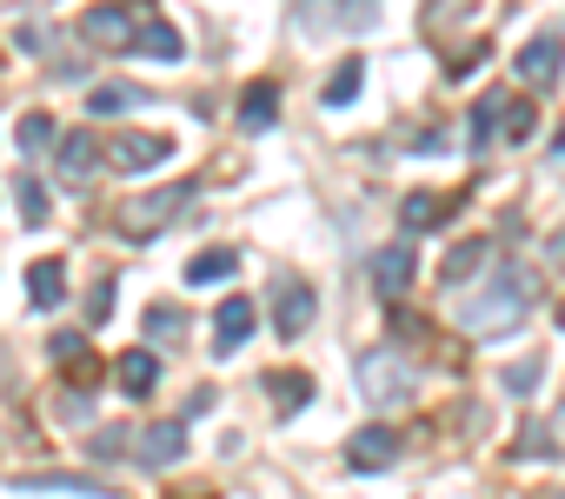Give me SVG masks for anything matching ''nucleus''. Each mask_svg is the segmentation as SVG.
Here are the masks:
<instances>
[{"label":"nucleus","instance_id":"f704fd0d","mask_svg":"<svg viewBox=\"0 0 565 499\" xmlns=\"http://www.w3.org/2000/svg\"><path fill=\"white\" fill-rule=\"evenodd\" d=\"M558 420H565V406H558Z\"/></svg>","mask_w":565,"mask_h":499},{"label":"nucleus","instance_id":"1a4fd4ad","mask_svg":"<svg viewBox=\"0 0 565 499\" xmlns=\"http://www.w3.org/2000/svg\"><path fill=\"white\" fill-rule=\"evenodd\" d=\"M558 67H565V47H558V34H539V41H525V54H519V81H525V87H552V81H558Z\"/></svg>","mask_w":565,"mask_h":499},{"label":"nucleus","instance_id":"2eb2a0df","mask_svg":"<svg viewBox=\"0 0 565 499\" xmlns=\"http://www.w3.org/2000/svg\"><path fill=\"white\" fill-rule=\"evenodd\" d=\"M233 274H239V254H233V246H206V254L186 261V287H220V280H233Z\"/></svg>","mask_w":565,"mask_h":499},{"label":"nucleus","instance_id":"f8f14e48","mask_svg":"<svg viewBox=\"0 0 565 499\" xmlns=\"http://www.w3.org/2000/svg\"><path fill=\"white\" fill-rule=\"evenodd\" d=\"M253 320H259V314H253V300H246V294H233V300L213 314V353H233V347L253 333Z\"/></svg>","mask_w":565,"mask_h":499},{"label":"nucleus","instance_id":"4468645a","mask_svg":"<svg viewBox=\"0 0 565 499\" xmlns=\"http://www.w3.org/2000/svg\"><path fill=\"white\" fill-rule=\"evenodd\" d=\"M273 120H279V87H273V81H253V87L239 94V127H246V134H266Z\"/></svg>","mask_w":565,"mask_h":499},{"label":"nucleus","instance_id":"423d86ee","mask_svg":"<svg viewBox=\"0 0 565 499\" xmlns=\"http://www.w3.org/2000/svg\"><path fill=\"white\" fill-rule=\"evenodd\" d=\"M399 459V433L393 426H360L353 439H347V466L353 473H386Z\"/></svg>","mask_w":565,"mask_h":499},{"label":"nucleus","instance_id":"7ed1b4c3","mask_svg":"<svg viewBox=\"0 0 565 499\" xmlns=\"http://www.w3.org/2000/svg\"><path fill=\"white\" fill-rule=\"evenodd\" d=\"M193 200H200L193 180H173V187H160V193H140V200L120 206V233H127V240H153V233H167Z\"/></svg>","mask_w":565,"mask_h":499},{"label":"nucleus","instance_id":"39448f33","mask_svg":"<svg viewBox=\"0 0 565 499\" xmlns=\"http://www.w3.org/2000/svg\"><path fill=\"white\" fill-rule=\"evenodd\" d=\"M81 34H87V47H100V54H140V21H134L127 8H87Z\"/></svg>","mask_w":565,"mask_h":499},{"label":"nucleus","instance_id":"6ab92c4d","mask_svg":"<svg viewBox=\"0 0 565 499\" xmlns=\"http://www.w3.org/2000/svg\"><path fill=\"white\" fill-rule=\"evenodd\" d=\"M134 107H147V94H140V87H127V81H100V87L87 94V114H100V120L134 114Z\"/></svg>","mask_w":565,"mask_h":499},{"label":"nucleus","instance_id":"aec40b11","mask_svg":"<svg viewBox=\"0 0 565 499\" xmlns=\"http://www.w3.org/2000/svg\"><path fill=\"white\" fill-rule=\"evenodd\" d=\"M505 107H512L505 87L499 94H479V107H472V147H492V134L505 127Z\"/></svg>","mask_w":565,"mask_h":499},{"label":"nucleus","instance_id":"b1692460","mask_svg":"<svg viewBox=\"0 0 565 499\" xmlns=\"http://www.w3.org/2000/svg\"><path fill=\"white\" fill-rule=\"evenodd\" d=\"M14 486H28V492H87V499H107L100 479H74V473H34V479H14Z\"/></svg>","mask_w":565,"mask_h":499},{"label":"nucleus","instance_id":"6e6552de","mask_svg":"<svg viewBox=\"0 0 565 499\" xmlns=\"http://www.w3.org/2000/svg\"><path fill=\"white\" fill-rule=\"evenodd\" d=\"M173 153V140H160V134H120L114 147H107V167L114 173H147V167H160Z\"/></svg>","mask_w":565,"mask_h":499},{"label":"nucleus","instance_id":"5701e85b","mask_svg":"<svg viewBox=\"0 0 565 499\" xmlns=\"http://www.w3.org/2000/svg\"><path fill=\"white\" fill-rule=\"evenodd\" d=\"M14 200H21V220H28V226H41V220L54 213V193H47L34 173H14Z\"/></svg>","mask_w":565,"mask_h":499},{"label":"nucleus","instance_id":"c85d7f7f","mask_svg":"<svg viewBox=\"0 0 565 499\" xmlns=\"http://www.w3.org/2000/svg\"><path fill=\"white\" fill-rule=\"evenodd\" d=\"M558 446H552V433L539 426V420H525V433H519V446H512V459H552Z\"/></svg>","mask_w":565,"mask_h":499},{"label":"nucleus","instance_id":"a878e982","mask_svg":"<svg viewBox=\"0 0 565 499\" xmlns=\"http://www.w3.org/2000/svg\"><path fill=\"white\" fill-rule=\"evenodd\" d=\"M54 140H61L54 114H28V120H21V153H28V160H41V153H47Z\"/></svg>","mask_w":565,"mask_h":499},{"label":"nucleus","instance_id":"f257e3e1","mask_svg":"<svg viewBox=\"0 0 565 499\" xmlns=\"http://www.w3.org/2000/svg\"><path fill=\"white\" fill-rule=\"evenodd\" d=\"M539 300V274L532 267H519V261H505V267H492L486 274V287H472L466 300H459V333H479V340H492V333H505L525 307Z\"/></svg>","mask_w":565,"mask_h":499},{"label":"nucleus","instance_id":"7c9ffc66","mask_svg":"<svg viewBox=\"0 0 565 499\" xmlns=\"http://www.w3.org/2000/svg\"><path fill=\"white\" fill-rule=\"evenodd\" d=\"M147 333H153L160 347H173V340H180V314H173V307H147Z\"/></svg>","mask_w":565,"mask_h":499},{"label":"nucleus","instance_id":"9b49d317","mask_svg":"<svg viewBox=\"0 0 565 499\" xmlns=\"http://www.w3.org/2000/svg\"><path fill=\"white\" fill-rule=\"evenodd\" d=\"M114 380H120V393L147 400V393L160 386V353H153V347H134V353H120V360H114Z\"/></svg>","mask_w":565,"mask_h":499},{"label":"nucleus","instance_id":"bb28decb","mask_svg":"<svg viewBox=\"0 0 565 499\" xmlns=\"http://www.w3.org/2000/svg\"><path fill=\"white\" fill-rule=\"evenodd\" d=\"M499 134H505L512 147H519V140H532V134H539V107H532V100H512V107H505V127H499Z\"/></svg>","mask_w":565,"mask_h":499},{"label":"nucleus","instance_id":"20e7f679","mask_svg":"<svg viewBox=\"0 0 565 499\" xmlns=\"http://www.w3.org/2000/svg\"><path fill=\"white\" fill-rule=\"evenodd\" d=\"M266 307H273V333H279V340H300V333L313 327V314H320V300H313V287H307L300 274H273Z\"/></svg>","mask_w":565,"mask_h":499},{"label":"nucleus","instance_id":"f3484780","mask_svg":"<svg viewBox=\"0 0 565 499\" xmlns=\"http://www.w3.org/2000/svg\"><path fill=\"white\" fill-rule=\"evenodd\" d=\"M140 54L173 67V61H186V41H180V28H173V21H160V14H153V21H140Z\"/></svg>","mask_w":565,"mask_h":499},{"label":"nucleus","instance_id":"2f4dec72","mask_svg":"<svg viewBox=\"0 0 565 499\" xmlns=\"http://www.w3.org/2000/svg\"><path fill=\"white\" fill-rule=\"evenodd\" d=\"M120 453H134L127 426H100V433H94V459H120Z\"/></svg>","mask_w":565,"mask_h":499},{"label":"nucleus","instance_id":"dca6fc26","mask_svg":"<svg viewBox=\"0 0 565 499\" xmlns=\"http://www.w3.org/2000/svg\"><path fill=\"white\" fill-rule=\"evenodd\" d=\"M266 393H273L279 420H287V413H300V406L313 400V380H307V373H294V367H273V373H266Z\"/></svg>","mask_w":565,"mask_h":499},{"label":"nucleus","instance_id":"f03ea898","mask_svg":"<svg viewBox=\"0 0 565 499\" xmlns=\"http://www.w3.org/2000/svg\"><path fill=\"white\" fill-rule=\"evenodd\" d=\"M353 386H360L373 406H406L413 386H419V373H413V360H406L399 347H366L360 367H353Z\"/></svg>","mask_w":565,"mask_h":499},{"label":"nucleus","instance_id":"cd10ccee","mask_svg":"<svg viewBox=\"0 0 565 499\" xmlns=\"http://www.w3.org/2000/svg\"><path fill=\"white\" fill-rule=\"evenodd\" d=\"M499 386H505L512 400H532V393H539V360H519V367H505V373H499Z\"/></svg>","mask_w":565,"mask_h":499},{"label":"nucleus","instance_id":"9d476101","mask_svg":"<svg viewBox=\"0 0 565 499\" xmlns=\"http://www.w3.org/2000/svg\"><path fill=\"white\" fill-rule=\"evenodd\" d=\"M180 453H186V426H180V420H160V426H147V433L134 439V459H140V466H173Z\"/></svg>","mask_w":565,"mask_h":499},{"label":"nucleus","instance_id":"0eeeda50","mask_svg":"<svg viewBox=\"0 0 565 499\" xmlns=\"http://www.w3.org/2000/svg\"><path fill=\"white\" fill-rule=\"evenodd\" d=\"M413 240H393V246H380V254H373V294L380 300H399L406 287H413Z\"/></svg>","mask_w":565,"mask_h":499},{"label":"nucleus","instance_id":"a211bd4d","mask_svg":"<svg viewBox=\"0 0 565 499\" xmlns=\"http://www.w3.org/2000/svg\"><path fill=\"white\" fill-rule=\"evenodd\" d=\"M28 300H34L41 314H54V307L67 300V274H61V261H34V267H28Z\"/></svg>","mask_w":565,"mask_h":499},{"label":"nucleus","instance_id":"ddd939ff","mask_svg":"<svg viewBox=\"0 0 565 499\" xmlns=\"http://www.w3.org/2000/svg\"><path fill=\"white\" fill-rule=\"evenodd\" d=\"M446 206H459V193H406L399 226L406 233H433V226H446Z\"/></svg>","mask_w":565,"mask_h":499},{"label":"nucleus","instance_id":"473e14b6","mask_svg":"<svg viewBox=\"0 0 565 499\" xmlns=\"http://www.w3.org/2000/svg\"><path fill=\"white\" fill-rule=\"evenodd\" d=\"M47 353H54L61 367H74V360L87 353V333H54V347H47Z\"/></svg>","mask_w":565,"mask_h":499},{"label":"nucleus","instance_id":"393cba45","mask_svg":"<svg viewBox=\"0 0 565 499\" xmlns=\"http://www.w3.org/2000/svg\"><path fill=\"white\" fill-rule=\"evenodd\" d=\"M479 261H486V240H466V246H452V254H446L439 280H446V287H466V280L479 274Z\"/></svg>","mask_w":565,"mask_h":499},{"label":"nucleus","instance_id":"72a5a7b5","mask_svg":"<svg viewBox=\"0 0 565 499\" xmlns=\"http://www.w3.org/2000/svg\"><path fill=\"white\" fill-rule=\"evenodd\" d=\"M552 261H565V233H552Z\"/></svg>","mask_w":565,"mask_h":499},{"label":"nucleus","instance_id":"412c9836","mask_svg":"<svg viewBox=\"0 0 565 499\" xmlns=\"http://www.w3.org/2000/svg\"><path fill=\"white\" fill-rule=\"evenodd\" d=\"M360 87H366V61H360V54H347V61L333 67V81H327V94H320V100H327V107H347Z\"/></svg>","mask_w":565,"mask_h":499},{"label":"nucleus","instance_id":"c756f323","mask_svg":"<svg viewBox=\"0 0 565 499\" xmlns=\"http://www.w3.org/2000/svg\"><path fill=\"white\" fill-rule=\"evenodd\" d=\"M107 314H114V280L100 274V280H94V294H87V327H107Z\"/></svg>","mask_w":565,"mask_h":499},{"label":"nucleus","instance_id":"4be33fe9","mask_svg":"<svg viewBox=\"0 0 565 499\" xmlns=\"http://www.w3.org/2000/svg\"><path fill=\"white\" fill-rule=\"evenodd\" d=\"M87 167H94V134H87V127L61 134V173H67V180H87Z\"/></svg>","mask_w":565,"mask_h":499},{"label":"nucleus","instance_id":"c9c22d12","mask_svg":"<svg viewBox=\"0 0 565 499\" xmlns=\"http://www.w3.org/2000/svg\"><path fill=\"white\" fill-rule=\"evenodd\" d=\"M552 499H565V492H552Z\"/></svg>","mask_w":565,"mask_h":499}]
</instances>
